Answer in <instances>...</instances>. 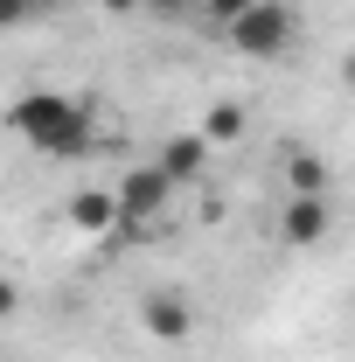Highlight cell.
Instances as JSON below:
<instances>
[{
  "instance_id": "obj_1",
  "label": "cell",
  "mask_w": 355,
  "mask_h": 362,
  "mask_svg": "<svg viewBox=\"0 0 355 362\" xmlns=\"http://www.w3.org/2000/svg\"><path fill=\"white\" fill-rule=\"evenodd\" d=\"M7 126L21 146H35L49 160H84L98 126H91V105L77 98H63V90H28V98H14L7 105Z\"/></svg>"
},
{
  "instance_id": "obj_2",
  "label": "cell",
  "mask_w": 355,
  "mask_h": 362,
  "mask_svg": "<svg viewBox=\"0 0 355 362\" xmlns=\"http://www.w3.org/2000/svg\"><path fill=\"white\" fill-rule=\"evenodd\" d=\"M223 35H230V49H237V56H258V63H272V56H286V49H293V35H300V14H293L286 0H258V7H251V14H237Z\"/></svg>"
},
{
  "instance_id": "obj_3",
  "label": "cell",
  "mask_w": 355,
  "mask_h": 362,
  "mask_svg": "<svg viewBox=\"0 0 355 362\" xmlns=\"http://www.w3.org/2000/svg\"><path fill=\"white\" fill-rule=\"evenodd\" d=\"M139 327H146L153 341H188V334H195L188 293H181V286H153V293L139 300Z\"/></svg>"
},
{
  "instance_id": "obj_4",
  "label": "cell",
  "mask_w": 355,
  "mask_h": 362,
  "mask_svg": "<svg viewBox=\"0 0 355 362\" xmlns=\"http://www.w3.org/2000/svg\"><path fill=\"white\" fill-rule=\"evenodd\" d=\"M168 202H175V181L161 175V168H133V175L119 181V223H153Z\"/></svg>"
},
{
  "instance_id": "obj_5",
  "label": "cell",
  "mask_w": 355,
  "mask_h": 362,
  "mask_svg": "<svg viewBox=\"0 0 355 362\" xmlns=\"http://www.w3.org/2000/svg\"><path fill=\"white\" fill-rule=\"evenodd\" d=\"M327 230H334V216H327V202H320V195H293V202H286V216H279V237H286L293 251L327 244Z\"/></svg>"
},
{
  "instance_id": "obj_6",
  "label": "cell",
  "mask_w": 355,
  "mask_h": 362,
  "mask_svg": "<svg viewBox=\"0 0 355 362\" xmlns=\"http://www.w3.org/2000/svg\"><path fill=\"white\" fill-rule=\"evenodd\" d=\"M209 153H216V146H209V139H202V126H195V133H175V139H168L153 168H161V175L175 181V188H188V181H202V168H209Z\"/></svg>"
},
{
  "instance_id": "obj_7",
  "label": "cell",
  "mask_w": 355,
  "mask_h": 362,
  "mask_svg": "<svg viewBox=\"0 0 355 362\" xmlns=\"http://www.w3.org/2000/svg\"><path fill=\"white\" fill-rule=\"evenodd\" d=\"M70 230L112 237V230H119V188H77V195H70Z\"/></svg>"
},
{
  "instance_id": "obj_8",
  "label": "cell",
  "mask_w": 355,
  "mask_h": 362,
  "mask_svg": "<svg viewBox=\"0 0 355 362\" xmlns=\"http://www.w3.org/2000/svg\"><path fill=\"white\" fill-rule=\"evenodd\" d=\"M286 188H293V195H327V160L307 153V146H293V153H286Z\"/></svg>"
},
{
  "instance_id": "obj_9",
  "label": "cell",
  "mask_w": 355,
  "mask_h": 362,
  "mask_svg": "<svg viewBox=\"0 0 355 362\" xmlns=\"http://www.w3.org/2000/svg\"><path fill=\"white\" fill-rule=\"evenodd\" d=\"M202 139L209 146H237L244 139V105H209L202 112Z\"/></svg>"
},
{
  "instance_id": "obj_10",
  "label": "cell",
  "mask_w": 355,
  "mask_h": 362,
  "mask_svg": "<svg viewBox=\"0 0 355 362\" xmlns=\"http://www.w3.org/2000/svg\"><path fill=\"white\" fill-rule=\"evenodd\" d=\"M251 7H258V0H202V21H209V28H230V21L251 14Z\"/></svg>"
},
{
  "instance_id": "obj_11",
  "label": "cell",
  "mask_w": 355,
  "mask_h": 362,
  "mask_svg": "<svg viewBox=\"0 0 355 362\" xmlns=\"http://www.w3.org/2000/svg\"><path fill=\"white\" fill-rule=\"evenodd\" d=\"M146 14H153V21H202L195 0H146Z\"/></svg>"
},
{
  "instance_id": "obj_12",
  "label": "cell",
  "mask_w": 355,
  "mask_h": 362,
  "mask_svg": "<svg viewBox=\"0 0 355 362\" xmlns=\"http://www.w3.org/2000/svg\"><path fill=\"white\" fill-rule=\"evenodd\" d=\"M35 14H42V0H0V28H21Z\"/></svg>"
},
{
  "instance_id": "obj_13",
  "label": "cell",
  "mask_w": 355,
  "mask_h": 362,
  "mask_svg": "<svg viewBox=\"0 0 355 362\" xmlns=\"http://www.w3.org/2000/svg\"><path fill=\"white\" fill-rule=\"evenodd\" d=\"M14 307H21V286H14V279L0 272V320H14Z\"/></svg>"
},
{
  "instance_id": "obj_14",
  "label": "cell",
  "mask_w": 355,
  "mask_h": 362,
  "mask_svg": "<svg viewBox=\"0 0 355 362\" xmlns=\"http://www.w3.org/2000/svg\"><path fill=\"white\" fill-rule=\"evenodd\" d=\"M342 84L355 90V49H349V56H342Z\"/></svg>"
},
{
  "instance_id": "obj_15",
  "label": "cell",
  "mask_w": 355,
  "mask_h": 362,
  "mask_svg": "<svg viewBox=\"0 0 355 362\" xmlns=\"http://www.w3.org/2000/svg\"><path fill=\"white\" fill-rule=\"evenodd\" d=\"M195 7H202V0H195Z\"/></svg>"
}]
</instances>
